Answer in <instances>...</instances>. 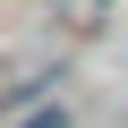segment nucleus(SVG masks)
Wrapping results in <instances>:
<instances>
[{
  "instance_id": "obj_1",
  "label": "nucleus",
  "mask_w": 128,
  "mask_h": 128,
  "mask_svg": "<svg viewBox=\"0 0 128 128\" xmlns=\"http://www.w3.org/2000/svg\"><path fill=\"white\" fill-rule=\"evenodd\" d=\"M26 128H68V111H34V120H26Z\"/></svg>"
}]
</instances>
